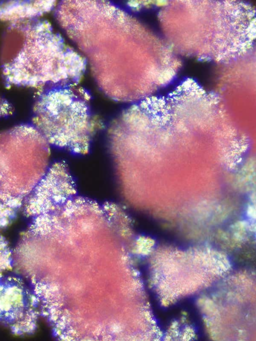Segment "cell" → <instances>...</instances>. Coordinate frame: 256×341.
Returning <instances> with one entry per match:
<instances>
[{
	"mask_svg": "<svg viewBox=\"0 0 256 341\" xmlns=\"http://www.w3.org/2000/svg\"><path fill=\"white\" fill-rule=\"evenodd\" d=\"M48 23L13 22L2 38L0 60L6 86L36 87L65 78L56 68V38Z\"/></svg>",
	"mask_w": 256,
	"mask_h": 341,
	"instance_id": "1",
	"label": "cell"
},
{
	"mask_svg": "<svg viewBox=\"0 0 256 341\" xmlns=\"http://www.w3.org/2000/svg\"><path fill=\"white\" fill-rule=\"evenodd\" d=\"M83 90L58 86L44 90L34 108V126L48 144L84 153L98 126Z\"/></svg>",
	"mask_w": 256,
	"mask_h": 341,
	"instance_id": "2",
	"label": "cell"
},
{
	"mask_svg": "<svg viewBox=\"0 0 256 341\" xmlns=\"http://www.w3.org/2000/svg\"><path fill=\"white\" fill-rule=\"evenodd\" d=\"M48 145L33 125L0 134V197H22L32 191L42 178Z\"/></svg>",
	"mask_w": 256,
	"mask_h": 341,
	"instance_id": "3",
	"label": "cell"
},
{
	"mask_svg": "<svg viewBox=\"0 0 256 341\" xmlns=\"http://www.w3.org/2000/svg\"><path fill=\"white\" fill-rule=\"evenodd\" d=\"M41 0H14L0 3V20L15 22L32 19L48 11L53 2Z\"/></svg>",
	"mask_w": 256,
	"mask_h": 341,
	"instance_id": "4",
	"label": "cell"
}]
</instances>
